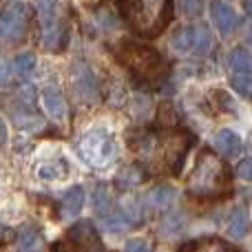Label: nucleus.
Returning a JSON list of instances; mask_svg holds the SVG:
<instances>
[{
    "instance_id": "obj_14",
    "label": "nucleus",
    "mask_w": 252,
    "mask_h": 252,
    "mask_svg": "<svg viewBox=\"0 0 252 252\" xmlns=\"http://www.w3.org/2000/svg\"><path fill=\"white\" fill-rule=\"evenodd\" d=\"M84 201H87V192L82 186H73L64 192L62 197V215L64 217H75L80 215V210L84 208Z\"/></svg>"
},
{
    "instance_id": "obj_20",
    "label": "nucleus",
    "mask_w": 252,
    "mask_h": 252,
    "mask_svg": "<svg viewBox=\"0 0 252 252\" xmlns=\"http://www.w3.org/2000/svg\"><path fill=\"white\" fill-rule=\"evenodd\" d=\"M33 66H35V56L29 51L18 53L16 60H13V71H16L18 78H29L33 73Z\"/></svg>"
},
{
    "instance_id": "obj_16",
    "label": "nucleus",
    "mask_w": 252,
    "mask_h": 252,
    "mask_svg": "<svg viewBox=\"0 0 252 252\" xmlns=\"http://www.w3.org/2000/svg\"><path fill=\"white\" fill-rule=\"evenodd\" d=\"M66 175H69V166H66L64 159H47L38 166V177L47 179V182H51V179H62V177H66Z\"/></svg>"
},
{
    "instance_id": "obj_27",
    "label": "nucleus",
    "mask_w": 252,
    "mask_h": 252,
    "mask_svg": "<svg viewBox=\"0 0 252 252\" xmlns=\"http://www.w3.org/2000/svg\"><path fill=\"white\" fill-rule=\"evenodd\" d=\"M237 175H239L241 179H246V182H248V179H250V159H244L239 166H237Z\"/></svg>"
},
{
    "instance_id": "obj_15",
    "label": "nucleus",
    "mask_w": 252,
    "mask_h": 252,
    "mask_svg": "<svg viewBox=\"0 0 252 252\" xmlns=\"http://www.w3.org/2000/svg\"><path fill=\"white\" fill-rule=\"evenodd\" d=\"M182 252H237L230 244L217 239V237H206V239L190 241L188 246H184Z\"/></svg>"
},
{
    "instance_id": "obj_25",
    "label": "nucleus",
    "mask_w": 252,
    "mask_h": 252,
    "mask_svg": "<svg viewBox=\"0 0 252 252\" xmlns=\"http://www.w3.org/2000/svg\"><path fill=\"white\" fill-rule=\"evenodd\" d=\"M124 252H153V246L146 239H130L124 246Z\"/></svg>"
},
{
    "instance_id": "obj_12",
    "label": "nucleus",
    "mask_w": 252,
    "mask_h": 252,
    "mask_svg": "<svg viewBox=\"0 0 252 252\" xmlns=\"http://www.w3.org/2000/svg\"><path fill=\"white\" fill-rule=\"evenodd\" d=\"M215 146H217V151L221 153V155L235 157V155H239V151H241V137L237 130L221 128L215 135Z\"/></svg>"
},
{
    "instance_id": "obj_26",
    "label": "nucleus",
    "mask_w": 252,
    "mask_h": 252,
    "mask_svg": "<svg viewBox=\"0 0 252 252\" xmlns=\"http://www.w3.org/2000/svg\"><path fill=\"white\" fill-rule=\"evenodd\" d=\"M9 73H11V64H9L2 56H0V87H4V84H7Z\"/></svg>"
},
{
    "instance_id": "obj_6",
    "label": "nucleus",
    "mask_w": 252,
    "mask_h": 252,
    "mask_svg": "<svg viewBox=\"0 0 252 252\" xmlns=\"http://www.w3.org/2000/svg\"><path fill=\"white\" fill-rule=\"evenodd\" d=\"M29 31V7L20 0H11L0 9V40L16 44L27 38Z\"/></svg>"
},
{
    "instance_id": "obj_22",
    "label": "nucleus",
    "mask_w": 252,
    "mask_h": 252,
    "mask_svg": "<svg viewBox=\"0 0 252 252\" xmlns=\"http://www.w3.org/2000/svg\"><path fill=\"white\" fill-rule=\"evenodd\" d=\"M170 42H173V49H177L179 53H190L192 51V27H182L173 35Z\"/></svg>"
},
{
    "instance_id": "obj_18",
    "label": "nucleus",
    "mask_w": 252,
    "mask_h": 252,
    "mask_svg": "<svg viewBox=\"0 0 252 252\" xmlns=\"http://www.w3.org/2000/svg\"><path fill=\"white\" fill-rule=\"evenodd\" d=\"M210 47H213V35H210V31L206 29L204 25H195L192 27V51L204 56V53L210 51Z\"/></svg>"
},
{
    "instance_id": "obj_23",
    "label": "nucleus",
    "mask_w": 252,
    "mask_h": 252,
    "mask_svg": "<svg viewBox=\"0 0 252 252\" xmlns=\"http://www.w3.org/2000/svg\"><path fill=\"white\" fill-rule=\"evenodd\" d=\"M93 208H95L100 215H106L109 210H113V208H111V195H109V188H106L104 184H102V186H97L95 195H93Z\"/></svg>"
},
{
    "instance_id": "obj_8",
    "label": "nucleus",
    "mask_w": 252,
    "mask_h": 252,
    "mask_svg": "<svg viewBox=\"0 0 252 252\" xmlns=\"http://www.w3.org/2000/svg\"><path fill=\"white\" fill-rule=\"evenodd\" d=\"M228 66H230V78H232V87L237 89V93H241L244 97L250 95V87H252V73H250V53L246 49H235L228 58Z\"/></svg>"
},
{
    "instance_id": "obj_17",
    "label": "nucleus",
    "mask_w": 252,
    "mask_h": 252,
    "mask_svg": "<svg viewBox=\"0 0 252 252\" xmlns=\"http://www.w3.org/2000/svg\"><path fill=\"white\" fill-rule=\"evenodd\" d=\"M226 230L232 239H241V237L248 232V215H246L244 208H237L235 213L228 217V223H226Z\"/></svg>"
},
{
    "instance_id": "obj_11",
    "label": "nucleus",
    "mask_w": 252,
    "mask_h": 252,
    "mask_svg": "<svg viewBox=\"0 0 252 252\" xmlns=\"http://www.w3.org/2000/svg\"><path fill=\"white\" fill-rule=\"evenodd\" d=\"M210 13H213V22L217 25L219 33L228 35L235 31V27L239 25V16L235 13V9L230 7V4L221 2V0H215L213 4H210Z\"/></svg>"
},
{
    "instance_id": "obj_10",
    "label": "nucleus",
    "mask_w": 252,
    "mask_h": 252,
    "mask_svg": "<svg viewBox=\"0 0 252 252\" xmlns=\"http://www.w3.org/2000/svg\"><path fill=\"white\" fill-rule=\"evenodd\" d=\"M40 102H42V109L47 111V115L58 124H64L66 122V102L62 97V93L58 89H44L42 95H40Z\"/></svg>"
},
{
    "instance_id": "obj_7",
    "label": "nucleus",
    "mask_w": 252,
    "mask_h": 252,
    "mask_svg": "<svg viewBox=\"0 0 252 252\" xmlns=\"http://www.w3.org/2000/svg\"><path fill=\"white\" fill-rule=\"evenodd\" d=\"M100 244V235L91 226V221H80L53 244L51 252H97L102 248Z\"/></svg>"
},
{
    "instance_id": "obj_9",
    "label": "nucleus",
    "mask_w": 252,
    "mask_h": 252,
    "mask_svg": "<svg viewBox=\"0 0 252 252\" xmlns=\"http://www.w3.org/2000/svg\"><path fill=\"white\" fill-rule=\"evenodd\" d=\"M71 78H73V89L87 104H93L97 100V80L93 71L87 64H73L71 69Z\"/></svg>"
},
{
    "instance_id": "obj_5",
    "label": "nucleus",
    "mask_w": 252,
    "mask_h": 252,
    "mask_svg": "<svg viewBox=\"0 0 252 252\" xmlns=\"http://www.w3.org/2000/svg\"><path fill=\"white\" fill-rule=\"evenodd\" d=\"M80 157L87 161L91 168H106L118 157L115 137L106 128H93L80 139Z\"/></svg>"
},
{
    "instance_id": "obj_19",
    "label": "nucleus",
    "mask_w": 252,
    "mask_h": 252,
    "mask_svg": "<svg viewBox=\"0 0 252 252\" xmlns=\"http://www.w3.org/2000/svg\"><path fill=\"white\" fill-rule=\"evenodd\" d=\"M173 199H175V188L168 186V184L155 186L151 190V195H148V204L155 206V208H166Z\"/></svg>"
},
{
    "instance_id": "obj_24",
    "label": "nucleus",
    "mask_w": 252,
    "mask_h": 252,
    "mask_svg": "<svg viewBox=\"0 0 252 252\" xmlns=\"http://www.w3.org/2000/svg\"><path fill=\"white\" fill-rule=\"evenodd\" d=\"M201 7H204V0H182V11L186 16H199Z\"/></svg>"
},
{
    "instance_id": "obj_3",
    "label": "nucleus",
    "mask_w": 252,
    "mask_h": 252,
    "mask_svg": "<svg viewBox=\"0 0 252 252\" xmlns=\"http://www.w3.org/2000/svg\"><path fill=\"white\" fill-rule=\"evenodd\" d=\"M186 188L197 199H223L230 195V170L217 155L204 151L188 175Z\"/></svg>"
},
{
    "instance_id": "obj_13",
    "label": "nucleus",
    "mask_w": 252,
    "mask_h": 252,
    "mask_svg": "<svg viewBox=\"0 0 252 252\" xmlns=\"http://www.w3.org/2000/svg\"><path fill=\"white\" fill-rule=\"evenodd\" d=\"M16 246L20 252H40L42 250V235L35 226H22L18 230V237H16Z\"/></svg>"
},
{
    "instance_id": "obj_2",
    "label": "nucleus",
    "mask_w": 252,
    "mask_h": 252,
    "mask_svg": "<svg viewBox=\"0 0 252 252\" xmlns=\"http://www.w3.org/2000/svg\"><path fill=\"white\" fill-rule=\"evenodd\" d=\"M118 9L139 38H157L173 18V0H115Z\"/></svg>"
},
{
    "instance_id": "obj_21",
    "label": "nucleus",
    "mask_w": 252,
    "mask_h": 252,
    "mask_svg": "<svg viewBox=\"0 0 252 252\" xmlns=\"http://www.w3.org/2000/svg\"><path fill=\"white\" fill-rule=\"evenodd\" d=\"M40 11V20H42V27H51L56 25V16H58V0H35Z\"/></svg>"
},
{
    "instance_id": "obj_28",
    "label": "nucleus",
    "mask_w": 252,
    "mask_h": 252,
    "mask_svg": "<svg viewBox=\"0 0 252 252\" xmlns=\"http://www.w3.org/2000/svg\"><path fill=\"white\" fill-rule=\"evenodd\" d=\"M7 139V124H4V120L0 118V144Z\"/></svg>"
},
{
    "instance_id": "obj_1",
    "label": "nucleus",
    "mask_w": 252,
    "mask_h": 252,
    "mask_svg": "<svg viewBox=\"0 0 252 252\" xmlns=\"http://www.w3.org/2000/svg\"><path fill=\"white\" fill-rule=\"evenodd\" d=\"M128 142H133L135 151L142 157H159V166L170 175H179L186 159V153L192 146V135L186 130H168L159 139L153 133H144L142 137L133 135L128 137Z\"/></svg>"
},
{
    "instance_id": "obj_4",
    "label": "nucleus",
    "mask_w": 252,
    "mask_h": 252,
    "mask_svg": "<svg viewBox=\"0 0 252 252\" xmlns=\"http://www.w3.org/2000/svg\"><path fill=\"white\" fill-rule=\"evenodd\" d=\"M118 60L120 64L142 84H157L164 80L168 71V62L157 49L144 47V44L124 40L118 47Z\"/></svg>"
}]
</instances>
